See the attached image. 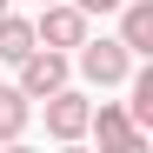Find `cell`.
I'll return each instance as SVG.
<instances>
[{"instance_id": "5", "label": "cell", "mask_w": 153, "mask_h": 153, "mask_svg": "<svg viewBox=\"0 0 153 153\" xmlns=\"http://www.w3.org/2000/svg\"><path fill=\"white\" fill-rule=\"evenodd\" d=\"M40 107H47V133H53V140H87V113H93L87 93L60 87V93H47Z\"/></svg>"}, {"instance_id": "3", "label": "cell", "mask_w": 153, "mask_h": 153, "mask_svg": "<svg viewBox=\"0 0 153 153\" xmlns=\"http://www.w3.org/2000/svg\"><path fill=\"white\" fill-rule=\"evenodd\" d=\"M87 133L100 140V153H140L146 146V126H133V113L113 107V100H100V107L87 113Z\"/></svg>"}, {"instance_id": "1", "label": "cell", "mask_w": 153, "mask_h": 153, "mask_svg": "<svg viewBox=\"0 0 153 153\" xmlns=\"http://www.w3.org/2000/svg\"><path fill=\"white\" fill-rule=\"evenodd\" d=\"M73 67L87 73V87H120L126 73H133V53L120 47V33H113V40H107V33H100V40L87 33L80 47H73Z\"/></svg>"}, {"instance_id": "11", "label": "cell", "mask_w": 153, "mask_h": 153, "mask_svg": "<svg viewBox=\"0 0 153 153\" xmlns=\"http://www.w3.org/2000/svg\"><path fill=\"white\" fill-rule=\"evenodd\" d=\"M0 13H7V0H0Z\"/></svg>"}, {"instance_id": "6", "label": "cell", "mask_w": 153, "mask_h": 153, "mask_svg": "<svg viewBox=\"0 0 153 153\" xmlns=\"http://www.w3.org/2000/svg\"><path fill=\"white\" fill-rule=\"evenodd\" d=\"M120 47H126V53H153V0H120Z\"/></svg>"}, {"instance_id": "4", "label": "cell", "mask_w": 153, "mask_h": 153, "mask_svg": "<svg viewBox=\"0 0 153 153\" xmlns=\"http://www.w3.org/2000/svg\"><path fill=\"white\" fill-rule=\"evenodd\" d=\"M33 40H40V47H60V53H73V47L87 40V13L73 7V0H40Z\"/></svg>"}, {"instance_id": "9", "label": "cell", "mask_w": 153, "mask_h": 153, "mask_svg": "<svg viewBox=\"0 0 153 153\" xmlns=\"http://www.w3.org/2000/svg\"><path fill=\"white\" fill-rule=\"evenodd\" d=\"M126 80H133V100H126V113H133V126H146V133H153V67L126 73Z\"/></svg>"}, {"instance_id": "8", "label": "cell", "mask_w": 153, "mask_h": 153, "mask_svg": "<svg viewBox=\"0 0 153 153\" xmlns=\"http://www.w3.org/2000/svg\"><path fill=\"white\" fill-rule=\"evenodd\" d=\"M27 120H33V100L20 93V87H0V140H20Z\"/></svg>"}, {"instance_id": "7", "label": "cell", "mask_w": 153, "mask_h": 153, "mask_svg": "<svg viewBox=\"0 0 153 153\" xmlns=\"http://www.w3.org/2000/svg\"><path fill=\"white\" fill-rule=\"evenodd\" d=\"M33 47H40V40H33V20H20V13H0V60L13 67V60H27Z\"/></svg>"}, {"instance_id": "10", "label": "cell", "mask_w": 153, "mask_h": 153, "mask_svg": "<svg viewBox=\"0 0 153 153\" xmlns=\"http://www.w3.org/2000/svg\"><path fill=\"white\" fill-rule=\"evenodd\" d=\"M73 7H80V13L93 20V13H113V7H120V0H73Z\"/></svg>"}, {"instance_id": "2", "label": "cell", "mask_w": 153, "mask_h": 153, "mask_svg": "<svg viewBox=\"0 0 153 153\" xmlns=\"http://www.w3.org/2000/svg\"><path fill=\"white\" fill-rule=\"evenodd\" d=\"M20 67V93H27V100H47V93H60L67 87V73H73V53H60V47H33V53L27 60H13Z\"/></svg>"}]
</instances>
